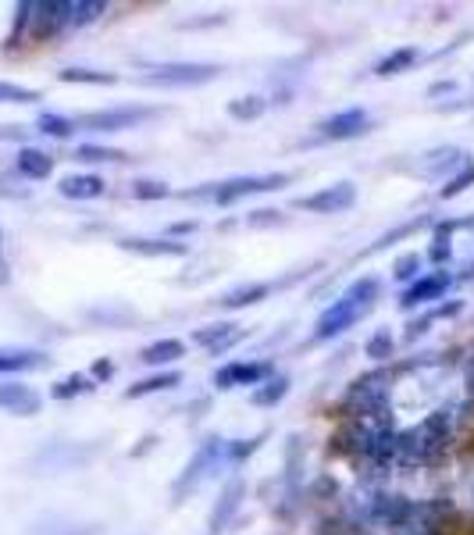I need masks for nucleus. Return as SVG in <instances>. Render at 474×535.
Segmentation results:
<instances>
[{
  "label": "nucleus",
  "mask_w": 474,
  "mask_h": 535,
  "mask_svg": "<svg viewBox=\"0 0 474 535\" xmlns=\"http://www.w3.org/2000/svg\"><path fill=\"white\" fill-rule=\"evenodd\" d=\"M157 108H104V111H90V115H79L75 129H90V132H125V129H136L147 119H154Z\"/></svg>",
  "instance_id": "nucleus-6"
},
{
  "label": "nucleus",
  "mask_w": 474,
  "mask_h": 535,
  "mask_svg": "<svg viewBox=\"0 0 474 535\" xmlns=\"http://www.w3.org/2000/svg\"><path fill=\"white\" fill-rule=\"evenodd\" d=\"M421 268H424L421 253H403V257H396L393 275H396L400 282H417V279H421Z\"/></svg>",
  "instance_id": "nucleus-36"
},
{
  "label": "nucleus",
  "mask_w": 474,
  "mask_h": 535,
  "mask_svg": "<svg viewBox=\"0 0 474 535\" xmlns=\"http://www.w3.org/2000/svg\"><path fill=\"white\" fill-rule=\"evenodd\" d=\"M242 496H246V485H242V478H229V482H225V489H222V496H218V503L211 507V518H207V535H222L225 529H229V521L236 518Z\"/></svg>",
  "instance_id": "nucleus-13"
},
{
  "label": "nucleus",
  "mask_w": 474,
  "mask_h": 535,
  "mask_svg": "<svg viewBox=\"0 0 474 535\" xmlns=\"http://www.w3.org/2000/svg\"><path fill=\"white\" fill-rule=\"evenodd\" d=\"M453 229H457V222H439V225H435V236H431L428 261H435V264H446V261L453 257Z\"/></svg>",
  "instance_id": "nucleus-26"
},
{
  "label": "nucleus",
  "mask_w": 474,
  "mask_h": 535,
  "mask_svg": "<svg viewBox=\"0 0 474 535\" xmlns=\"http://www.w3.org/2000/svg\"><path fill=\"white\" fill-rule=\"evenodd\" d=\"M367 125H371V115L364 108H346L332 119L318 121V136L321 139H356V136L367 132Z\"/></svg>",
  "instance_id": "nucleus-10"
},
{
  "label": "nucleus",
  "mask_w": 474,
  "mask_h": 535,
  "mask_svg": "<svg viewBox=\"0 0 474 535\" xmlns=\"http://www.w3.org/2000/svg\"><path fill=\"white\" fill-rule=\"evenodd\" d=\"M268 375H275L271 364H261V360H232L225 368L214 371V386L218 389H239V386H261Z\"/></svg>",
  "instance_id": "nucleus-9"
},
{
  "label": "nucleus",
  "mask_w": 474,
  "mask_h": 535,
  "mask_svg": "<svg viewBox=\"0 0 474 535\" xmlns=\"http://www.w3.org/2000/svg\"><path fill=\"white\" fill-rule=\"evenodd\" d=\"M356 204V186L354 182H336V186H325L310 196H299L297 207L299 211H314V215H343Z\"/></svg>",
  "instance_id": "nucleus-8"
},
{
  "label": "nucleus",
  "mask_w": 474,
  "mask_h": 535,
  "mask_svg": "<svg viewBox=\"0 0 474 535\" xmlns=\"http://www.w3.org/2000/svg\"><path fill=\"white\" fill-rule=\"evenodd\" d=\"M14 168L25 178H47L54 172V158L47 150H36V147H22L18 158H14Z\"/></svg>",
  "instance_id": "nucleus-19"
},
{
  "label": "nucleus",
  "mask_w": 474,
  "mask_h": 535,
  "mask_svg": "<svg viewBox=\"0 0 474 535\" xmlns=\"http://www.w3.org/2000/svg\"><path fill=\"white\" fill-rule=\"evenodd\" d=\"M385 400H389V378L385 375H364V378H356L354 389L346 393L343 411L385 417Z\"/></svg>",
  "instance_id": "nucleus-7"
},
{
  "label": "nucleus",
  "mask_w": 474,
  "mask_h": 535,
  "mask_svg": "<svg viewBox=\"0 0 474 535\" xmlns=\"http://www.w3.org/2000/svg\"><path fill=\"white\" fill-rule=\"evenodd\" d=\"M178 382H182L178 371H157V375H150V378H143V382H132V386L125 389V400H139V396H150V393L175 389Z\"/></svg>",
  "instance_id": "nucleus-20"
},
{
  "label": "nucleus",
  "mask_w": 474,
  "mask_h": 535,
  "mask_svg": "<svg viewBox=\"0 0 474 535\" xmlns=\"http://www.w3.org/2000/svg\"><path fill=\"white\" fill-rule=\"evenodd\" d=\"M58 79L61 82H90V86H111V82H118L115 72H97V68H61Z\"/></svg>",
  "instance_id": "nucleus-29"
},
{
  "label": "nucleus",
  "mask_w": 474,
  "mask_h": 535,
  "mask_svg": "<svg viewBox=\"0 0 474 535\" xmlns=\"http://www.w3.org/2000/svg\"><path fill=\"white\" fill-rule=\"evenodd\" d=\"M25 25H33V4H18V7H14V33L7 36V47L18 43V36L25 33Z\"/></svg>",
  "instance_id": "nucleus-40"
},
{
  "label": "nucleus",
  "mask_w": 474,
  "mask_h": 535,
  "mask_svg": "<svg viewBox=\"0 0 474 535\" xmlns=\"http://www.w3.org/2000/svg\"><path fill=\"white\" fill-rule=\"evenodd\" d=\"M471 158L460 150V147H435L421 158V176L424 178H435V182H446V176L453 178Z\"/></svg>",
  "instance_id": "nucleus-12"
},
{
  "label": "nucleus",
  "mask_w": 474,
  "mask_h": 535,
  "mask_svg": "<svg viewBox=\"0 0 474 535\" xmlns=\"http://www.w3.org/2000/svg\"><path fill=\"white\" fill-rule=\"evenodd\" d=\"M43 364H47V357L40 350H0V375L4 371H33Z\"/></svg>",
  "instance_id": "nucleus-25"
},
{
  "label": "nucleus",
  "mask_w": 474,
  "mask_h": 535,
  "mask_svg": "<svg viewBox=\"0 0 474 535\" xmlns=\"http://www.w3.org/2000/svg\"><path fill=\"white\" fill-rule=\"evenodd\" d=\"M417 61V51L414 47H400V51H393V54H385V58L374 64V75H400V72H407V68H414Z\"/></svg>",
  "instance_id": "nucleus-28"
},
{
  "label": "nucleus",
  "mask_w": 474,
  "mask_h": 535,
  "mask_svg": "<svg viewBox=\"0 0 474 535\" xmlns=\"http://www.w3.org/2000/svg\"><path fill=\"white\" fill-rule=\"evenodd\" d=\"M40 93L29 90V86H18V82H0V104H36Z\"/></svg>",
  "instance_id": "nucleus-37"
},
{
  "label": "nucleus",
  "mask_w": 474,
  "mask_h": 535,
  "mask_svg": "<svg viewBox=\"0 0 474 535\" xmlns=\"http://www.w3.org/2000/svg\"><path fill=\"white\" fill-rule=\"evenodd\" d=\"M132 196L136 200H165L168 196V186L165 182H154V178H139V182H132Z\"/></svg>",
  "instance_id": "nucleus-38"
},
{
  "label": "nucleus",
  "mask_w": 474,
  "mask_h": 535,
  "mask_svg": "<svg viewBox=\"0 0 474 535\" xmlns=\"http://www.w3.org/2000/svg\"><path fill=\"white\" fill-rule=\"evenodd\" d=\"M0 272H4V261H0Z\"/></svg>",
  "instance_id": "nucleus-46"
},
{
  "label": "nucleus",
  "mask_w": 474,
  "mask_h": 535,
  "mask_svg": "<svg viewBox=\"0 0 474 535\" xmlns=\"http://www.w3.org/2000/svg\"><path fill=\"white\" fill-rule=\"evenodd\" d=\"M58 189L68 200H97V196H104L108 182L100 176H64Z\"/></svg>",
  "instance_id": "nucleus-18"
},
{
  "label": "nucleus",
  "mask_w": 474,
  "mask_h": 535,
  "mask_svg": "<svg viewBox=\"0 0 474 535\" xmlns=\"http://www.w3.org/2000/svg\"><path fill=\"white\" fill-rule=\"evenodd\" d=\"M453 439V411L442 407V411H431L424 421H417L411 428L396 432V461L417 468V464H435L446 446Z\"/></svg>",
  "instance_id": "nucleus-1"
},
{
  "label": "nucleus",
  "mask_w": 474,
  "mask_h": 535,
  "mask_svg": "<svg viewBox=\"0 0 474 535\" xmlns=\"http://www.w3.org/2000/svg\"><path fill=\"white\" fill-rule=\"evenodd\" d=\"M396 350V343H393V336L382 329V332H374L371 339H367V357H374V360H389Z\"/></svg>",
  "instance_id": "nucleus-39"
},
{
  "label": "nucleus",
  "mask_w": 474,
  "mask_h": 535,
  "mask_svg": "<svg viewBox=\"0 0 474 535\" xmlns=\"http://www.w3.org/2000/svg\"><path fill=\"white\" fill-rule=\"evenodd\" d=\"M104 11H108L104 0H79V4H68V25H90V22H97Z\"/></svg>",
  "instance_id": "nucleus-30"
},
{
  "label": "nucleus",
  "mask_w": 474,
  "mask_h": 535,
  "mask_svg": "<svg viewBox=\"0 0 474 535\" xmlns=\"http://www.w3.org/2000/svg\"><path fill=\"white\" fill-rule=\"evenodd\" d=\"M264 297H271V282H250V286H239V290H229V293L218 300V303H222L225 310H239V307L261 303Z\"/></svg>",
  "instance_id": "nucleus-21"
},
{
  "label": "nucleus",
  "mask_w": 474,
  "mask_h": 535,
  "mask_svg": "<svg viewBox=\"0 0 474 535\" xmlns=\"http://www.w3.org/2000/svg\"><path fill=\"white\" fill-rule=\"evenodd\" d=\"M286 393H289V378L286 375H271L264 386H257L253 389V407H275L279 400H286Z\"/></svg>",
  "instance_id": "nucleus-24"
},
{
  "label": "nucleus",
  "mask_w": 474,
  "mask_h": 535,
  "mask_svg": "<svg viewBox=\"0 0 474 535\" xmlns=\"http://www.w3.org/2000/svg\"><path fill=\"white\" fill-rule=\"evenodd\" d=\"M71 158H75V161H86V165H121V161H128L125 150L100 147V143H82V147H75Z\"/></svg>",
  "instance_id": "nucleus-23"
},
{
  "label": "nucleus",
  "mask_w": 474,
  "mask_h": 535,
  "mask_svg": "<svg viewBox=\"0 0 474 535\" xmlns=\"http://www.w3.org/2000/svg\"><path fill=\"white\" fill-rule=\"evenodd\" d=\"M289 182L286 172H271V176H236L225 178V182H207L200 189H185L178 193L182 200H211L218 207H229L242 196H253V193H271V189H282Z\"/></svg>",
  "instance_id": "nucleus-3"
},
{
  "label": "nucleus",
  "mask_w": 474,
  "mask_h": 535,
  "mask_svg": "<svg viewBox=\"0 0 474 535\" xmlns=\"http://www.w3.org/2000/svg\"><path fill=\"white\" fill-rule=\"evenodd\" d=\"M471 186H474V161H468V165H464V168L457 172V176H453V178H446V186L439 189V196H442V200H453V196H460V193H468Z\"/></svg>",
  "instance_id": "nucleus-34"
},
{
  "label": "nucleus",
  "mask_w": 474,
  "mask_h": 535,
  "mask_svg": "<svg viewBox=\"0 0 474 535\" xmlns=\"http://www.w3.org/2000/svg\"><path fill=\"white\" fill-rule=\"evenodd\" d=\"M453 90V82H435L431 90H428V97H439V93H450Z\"/></svg>",
  "instance_id": "nucleus-44"
},
{
  "label": "nucleus",
  "mask_w": 474,
  "mask_h": 535,
  "mask_svg": "<svg viewBox=\"0 0 474 535\" xmlns=\"http://www.w3.org/2000/svg\"><path fill=\"white\" fill-rule=\"evenodd\" d=\"M450 286H453V275H450V272H431V275H421L417 282H411V286L403 290L400 307H403V310L424 307V303H431V300L446 297V290H450Z\"/></svg>",
  "instance_id": "nucleus-11"
},
{
  "label": "nucleus",
  "mask_w": 474,
  "mask_h": 535,
  "mask_svg": "<svg viewBox=\"0 0 474 535\" xmlns=\"http://www.w3.org/2000/svg\"><path fill=\"white\" fill-rule=\"evenodd\" d=\"M378 290H382V282H378L374 275L356 279L354 286H350L343 297L336 300V303L318 318V325H314V339L325 343V339H336V336H343L346 329H354L356 321L371 310V303L378 300Z\"/></svg>",
  "instance_id": "nucleus-2"
},
{
  "label": "nucleus",
  "mask_w": 474,
  "mask_h": 535,
  "mask_svg": "<svg viewBox=\"0 0 474 535\" xmlns=\"http://www.w3.org/2000/svg\"><path fill=\"white\" fill-rule=\"evenodd\" d=\"M222 68L218 64H200V61H168V64H154L147 75H139L143 86H204L211 79H218Z\"/></svg>",
  "instance_id": "nucleus-5"
},
{
  "label": "nucleus",
  "mask_w": 474,
  "mask_h": 535,
  "mask_svg": "<svg viewBox=\"0 0 474 535\" xmlns=\"http://www.w3.org/2000/svg\"><path fill=\"white\" fill-rule=\"evenodd\" d=\"M115 375V364L111 360H97L93 364V378H111Z\"/></svg>",
  "instance_id": "nucleus-42"
},
{
  "label": "nucleus",
  "mask_w": 474,
  "mask_h": 535,
  "mask_svg": "<svg viewBox=\"0 0 474 535\" xmlns=\"http://www.w3.org/2000/svg\"><path fill=\"white\" fill-rule=\"evenodd\" d=\"M90 389H93V378L90 375H68V378H61L58 386L51 389V396L54 400H71V396H82Z\"/></svg>",
  "instance_id": "nucleus-33"
},
{
  "label": "nucleus",
  "mask_w": 474,
  "mask_h": 535,
  "mask_svg": "<svg viewBox=\"0 0 474 535\" xmlns=\"http://www.w3.org/2000/svg\"><path fill=\"white\" fill-rule=\"evenodd\" d=\"M268 222H279V211H253L250 225H268Z\"/></svg>",
  "instance_id": "nucleus-41"
},
{
  "label": "nucleus",
  "mask_w": 474,
  "mask_h": 535,
  "mask_svg": "<svg viewBox=\"0 0 474 535\" xmlns=\"http://www.w3.org/2000/svg\"><path fill=\"white\" fill-rule=\"evenodd\" d=\"M36 129L43 132V136H54V139H68L71 132H75V119H64L58 111H43L40 119H36Z\"/></svg>",
  "instance_id": "nucleus-31"
},
{
  "label": "nucleus",
  "mask_w": 474,
  "mask_h": 535,
  "mask_svg": "<svg viewBox=\"0 0 474 535\" xmlns=\"http://www.w3.org/2000/svg\"><path fill=\"white\" fill-rule=\"evenodd\" d=\"M450 314H460V303H457V300H453V303H442V307L428 310L424 318H417V321H411V325H407V339H417L421 332H428V325H431L435 318H450Z\"/></svg>",
  "instance_id": "nucleus-35"
},
{
  "label": "nucleus",
  "mask_w": 474,
  "mask_h": 535,
  "mask_svg": "<svg viewBox=\"0 0 474 535\" xmlns=\"http://www.w3.org/2000/svg\"><path fill=\"white\" fill-rule=\"evenodd\" d=\"M196 229V222H178V225H172V233H193Z\"/></svg>",
  "instance_id": "nucleus-45"
},
{
  "label": "nucleus",
  "mask_w": 474,
  "mask_h": 535,
  "mask_svg": "<svg viewBox=\"0 0 474 535\" xmlns=\"http://www.w3.org/2000/svg\"><path fill=\"white\" fill-rule=\"evenodd\" d=\"M222 464H225V439H218V435L204 439V443L196 446V454L189 457V464L182 468V475L175 478V485H172V500L182 503L185 496H193V492H196L207 478L214 475Z\"/></svg>",
  "instance_id": "nucleus-4"
},
{
  "label": "nucleus",
  "mask_w": 474,
  "mask_h": 535,
  "mask_svg": "<svg viewBox=\"0 0 474 535\" xmlns=\"http://www.w3.org/2000/svg\"><path fill=\"white\" fill-rule=\"evenodd\" d=\"M0 407H4L7 415L33 417V415H40L43 396H40L33 386H25V382H0Z\"/></svg>",
  "instance_id": "nucleus-14"
},
{
  "label": "nucleus",
  "mask_w": 474,
  "mask_h": 535,
  "mask_svg": "<svg viewBox=\"0 0 474 535\" xmlns=\"http://www.w3.org/2000/svg\"><path fill=\"white\" fill-rule=\"evenodd\" d=\"M178 357H185V343H182V339H157V343L143 347L139 360L150 364V368H161V364H172Z\"/></svg>",
  "instance_id": "nucleus-22"
},
{
  "label": "nucleus",
  "mask_w": 474,
  "mask_h": 535,
  "mask_svg": "<svg viewBox=\"0 0 474 535\" xmlns=\"http://www.w3.org/2000/svg\"><path fill=\"white\" fill-rule=\"evenodd\" d=\"M0 139H25L22 125H0Z\"/></svg>",
  "instance_id": "nucleus-43"
},
{
  "label": "nucleus",
  "mask_w": 474,
  "mask_h": 535,
  "mask_svg": "<svg viewBox=\"0 0 474 535\" xmlns=\"http://www.w3.org/2000/svg\"><path fill=\"white\" fill-rule=\"evenodd\" d=\"M264 111H268V100L264 97H239V100L229 104V115L236 121H257Z\"/></svg>",
  "instance_id": "nucleus-32"
},
{
  "label": "nucleus",
  "mask_w": 474,
  "mask_h": 535,
  "mask_svg": "<svg viewBox=\"0 0 474 535\" xmlns=\"http://www.w3.org/2000/svg\"><path fill=\"white\" fill-rule=\"evenodd\" d=\"M128 253H143V257H182L189 246L178 239H147V236H128L118 243Z\"/></svg>",
  "instance_id": "nucleus-17"
},
{
  "label": "nucleus",
  "mask_w": 474,
  "mask_h": 535,
  "mask_svg": "<svg viewBox=\"0 0 474 535\" xmlns=\"http://www.w3.org/2000/svg\"><path fill=\"white\" fill-rule=\"evenodd\" d=\"M29 535H100V529L97 525H75V521L47 518V521H36Z\"/></svg>",
  "instance_id": "nucleus-27"
},
{
  "label": "nucleus",
  "mask_w": 474,
  "mask_h": 535,
  "mask_svg": "<svg viewBox=\"0 0 474 535\" xmlns=\"http://www.w3.org/2000/svg\"><path fill=\"white\" fill-rule=\"evenodd\" d=\"M246 332L232 325V321H218V325H204V329H196L193 332V343H200V347H207L211 354H225L229 347H236L239 339H242Z\"/></svg>",
  "instance_id": "nucleus-16"
},
{
  "label": "nucleus",
  "mask_w": 474,
  "mask_h": 535,
  "mask_svg": "<svg viewBox=\"0 0 474 535\" xmlns=\"http://www.w3.org/2000/svg\"><path fill=\"white\" fill-rule=\"evenodd\" d=\"M61 29H68V4L64 0L33 4V40H51Z\"/></svg>",
  "instance_id": "nucleus-15"
}]
</instances>
